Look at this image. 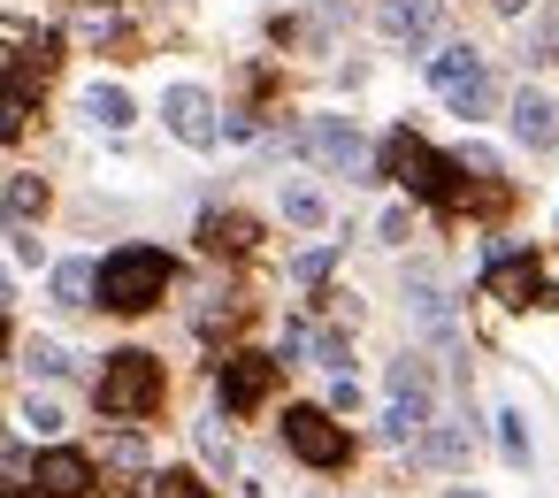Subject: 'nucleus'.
<instances>
[{
    "mask_svg": "<svg viewBox=\"0 0 559 498\" xmlns=\"http://www.w3.org/2000/svg\"><path fill=\"white\" fill-rule=\"evenodd\" d=\"M383 169H391L406 192L437 200V208H475V200H498V185H460V177H467V162L429 154L414 131H391V139H383Z\"/></svg>",
    "mask_w": 559,
    "mask_h": 498,
    "instance_id": "1",
    "label": "nucleus"
},
{
    "mask_svg": "<svg viewBox=\"0 0 559 498\" xmlns=\"http://www.w3.org/2000/svg\"><path fill=\"white\" fill-rule=\"evenodd\" d=\"M162 292H169V253L123 246V253L100 261V307H116V315H146Z\"/></svg>",
    "mask_w": 559,
    "mask_h": 498,
    "instance_id": "2",
    "label": "nucleus"
},
{
    "mask_svg": "<svg viewBox=\"0 0 559 498\" xmlns=\"http://www.w3.org/2000/svg\"><path fill=\"white\" fill-rule=\"evenodd\" d=\"M154 399H162V360H154V353H116V360L100 368V414L131 422V414H146Z\"/></svg>",
    "mask_w": 559,
    "mask_h": 498,
    "instance_id": "3",
    "label": "nucleus"
},
{
    "mask_svg": "<svg viewBox=\"0 0 559 498\" xmlns=\"http://www.w3.org/2000/svg\"><path fill=\"white\" fill-rule=\"evenodd\" d=\"M429 85L452 100V116H483L490 108V78H483V55L475 47H444V55H429Z\"/></svg>",
    "mask_w": 559,
    "mask_h": 498,
    "instance_id": "4",
    "label": "nucleus"
},
{
    "mask_svg": "<svg viewBox=\"0 0 559 498\" xmlns=\"http://www.w3.org/2000/svg\"><path fill=\"white\" fill-rule=\"evenodd\" d=\"M284 444H292L307 467H345V452H353L345 429H337L322 406H292V414H284Z\"/></svg>",
    "mask_w": 559,
    "mask_h": 498,
    "instance_id": "5",
    "label": "nucleus"
},
{
    "mask_svg": "<svg viewBox=\"0 0 559 498\" xmlns=\"http://www.w3.org/2000/svg\"><path fill=\"white\" fill-rule=\"evenodd\" d=\"M299 154H314V162L337 169V177H353V169L368 162V146H360V131H353L345 116H314V123L299 131Z\"/></svg>",
    "mask_w": 559,
    "mask_h": 498,
    "instance_id": "6",
    "label": "nucleus"
},
{
    "mask_svg": "<svg viewBox=\"0 0 559 498\" xmlns=\"http://www.w3.org/2000/svg\"><path fill=\"white\" fill-rule=\"evenodd\" d=\"M162 116H169V131H177L185 146H215V139H223L215 100H207L200 85H169V93H162Z\"/></svg>",
    "mask_w": 559,
    "mask_h": 498,
    "instance_id": "7",
    "label": "nucleus"
},
{
    "mask_svg": "<svg viewBox=\"0 0 559 498\" xmlns=\"http://www.w3.org/2000/svg\"><path fill=\"white\" fill-rule=\"evenodd\" d=\"M269 383H276V360H269V353H230V360H223V376H215L223 406H238V414H246V406H261V399H269Z\"/></svg>",
    "mask_w": 559,
    "mask_h": 498,
    "instance_id": "8",
    "label": "nucleus"
},
{
    "mask_svg": "<svg viewBox=\"0 0 559 498\" xmlns=\"http://www.w3.org/2000/svg\"><path fill=\"white\" fill-rule=\"evenodd\" d=\"M490 299L498 307H528V299H544V269H536V253H490Z\"/></svg>",
    "mask_w": 559,
    "mask_h": 498,
    "instance_id": "9",
    "label": "nucleus"
},
{
    "mask_svg": "<svg viewBox=\"0 0 559 498\" xmlns=\"http://www.w3.org/2000/svg\"><path fill=\"white\" fill-rule=\"evenodd\" d=\"M32 483H39L47 498H85V490H93V460H85V452H70V444H55V452H39Z\"/></svg>",
    "mask_w": 559,
    "mask_h": 498,
    "instance_id": "10",
    "label": "nucleus"
},
{
    "mask_svg": "<svg viewBox=\"0 0 559 498\" xmlns=\"http://www.w3.org/2000/svg\"><path fill=\"white\" fill-rule=\"evenodd\" d=\"M383 32L406 39V47H421V39L444 32V9H437V0H383Z\"/></svg>",
    "mask_w": 559,
    "mask_h": 498,
    "instance_id": "11",
    "label": "nucleus"
},
{
    "mask_svg": "<svg viewBox=\"0 0 559 498\" xmlns=\"http://www.w3.org/2000/svg\"><path fill=\"white\" fill-rule=\"evenodd\" d=\"M513 139L521 146H559V100L551 93H521L513 100Z\"/></svg>",
    "mask_w": 559,
    "mask_h": 498,
    "instance_id": "12",
    "label": "nucleus"
},
{
    "mask_svg": "<svg viewBox=\"0 0 559 498\" xmlns=\"http://www.w3.org/2000/svg\"><path fill=\"white\" fill-rule=\"evenodd\" d=\"M253 238H261L253 215H230V208H215V215L200 223V246H207V253H253Z\"/></svg>",
    "mask_w": 559,
    "mask_h": 498,
    "instance_id": "13",
    "label": "nucleus"
},
{
    "mask_svg": "<svg viewBox=\"0 0 559 498\" xmlns=\"http://www.w3.org/2000/svg\"><path fill=\"white\" fill-rule=\"evenodd\" d=\"M467 444H475L467 422H437V429H421V467H460Z\"/></svg>",
    "mask_w": 559,
    "mask_h": 498,
    "instance_id": "14",
    "label": "nucleus"
},
{
    "mask_svg": "<svg viewBox=\"0 0 559 498\" xmlns=\"http://www.w3.org/2000/svg\"><path fill=\"white\" fill-rule=\"evenodd\" d=\"M93 292H100V269L93 261H62L55 269V307H93Z\"/></svg>",
    "mask_w": 559,
    "mask_h": 498,
    "instance_id": "15",
    "label": "nucleus"
},
{
    "mask_svg": "<svg viewBox=\"0 0 559 498\" xmlns=\"http://www.w3.org/2000/svg\"><path fill=\"white\" fill-rule=\"evenodd\" d=\"M0 215H9V223L47 215V177H9V192H0Z\"/></svg>",
    "mask_w": 559,
    "mask_h": 498,
    "instance_id": "16",
    "label": "nucleus"
},
{
    "mask_svg": "<svg viewBox=\"0 0 559 498\" xmlns=\"http://www.w3.org/2000/svg\"><path fill=\"white\" fill-rule=\"evenodd\" d=\"M85 116H93L100 131H123V123H131V93H123V85H93V93H85Z\"/></svg>",
    "mask_w": 559,
    "mask_h": 498,
    "instance_id": "17",
    "label": "nucleus"
},
{
    "mask_svg": "<svg viewBox=\"0 0 559 498\" xmlns=\"http://www.w3.org/2000/svg\"><path fill=\"white\" fill-rule=\"evenodd\" d=\"M24 368H32V376H70V353H62L55 337H24Z\"/></svg>",
    "mask_w": 559,
    "mask_h": 498,
    "instance_id": "18",
    "label": "nucleus"
},
{
    "mask_svg": "<svg viewBox=\"0 0 559 498\" xmlns=\"http://www.w3.org/2000/svg\"><path fill=\"white\" fill-rule=\"evenodd\" d=\"M284 215H292L299 230H322V215H330V208H322V192H307V185H292V192H284Z\"/></svg>",
    "mask_w": 559,
    "mask_h": 498,
    "instance_id": "19",
    "label": "nucleus"
},
{
    "mask_svg": "<svg viewBox=\"0 0 559 498\" xmlns=\"http://www.w3.org/2000/svg\"><path fill=\"white\" fill-rule=\"evenodd\" d=\"M498 444H506L513 467H528V422H521V414H498Z\"/></svg>",
    "mask_w": 559,
    "mask_h": 498,
    "instance_id": "20",
    "label": "nucleus"
},
{
    "mask_svg": "<svg viewBox=\"0 0 559 498\" xmlns=\"http://www.w3.org/2000/svg\"><path fill=\"white\" fill-rule=\"evenodd\" d=\"M24 429H32V437H55V429H62V406H55V399H24Z\"/></svg>",
    "mask_w": 559,
    "mask_h": 498,
    "instance_id": "21",
    "label": "nucleus"
},
{
    "mask_svg": "<svg viewBox=\"0 0 559 498\" xmlns=\"http://www.w3.org/2000/svg\"><path fill=\"white\" fill-rule=\"evenodd\" d=\"M292 276H299V284H322V276H330V246H314V253H299V261H292Z\"/></svg>",
    "mask_w": 559,
    "mask_h": 498,
    "instance_id": "22",
    "label": "nucleus"
},
{
    "mask_svg": "<svg viewBox=\"0 0 559 498\" xmlns=\"http://www.w3.org/2000/svg\"><path fill=\"white\" fill-rule=\"evenodd\" d=\"M200 452H207V460H215V467H230V437H223V429H215V422H200Z\"/></svg>",
    "mask_w": 559,
    "mask_h": 498,
    "instance_id": "23",
    "label": "nucleus"
},
{
    "mask_svg": "<svg viewBox=\"0 0 559 498\" xmlns=\"http://www.w3.org/2000/svg\"><path fill=\"white\" fill-rule=\"evenodd\" d=\"M108 460H116V467H139V460H146V444L123 429V437H108Z\"/></svg>",
    "mask_w": 559,
    "mask_h": 498,
    "instance_id": "24",
    "label": "nucleus"
},
{
    "mask_svg": "<svg viewBox=\"0 0 559 498\" xmlns=\"http://www.w3.org/2000/svg\"><path fill=\"white\" fill-rule=\"evenodd\" d=\"M154 498H207L192 475H154Z\"/></svg>",
    "mask_w": 559,
    "mask_h": 498,
    "instance_id": "25",
    "label": "nucleus"
},
{
    "mask_svg": "<svg viewBox=\"0 0 559 498\" xmlns=\"http://www.w3.org/2000/svg\"><path fill=\"white\" fill-rule=\"evenodd\" d=\"M406 230H414V223H406V208H391V215H383V246H406Z\"/></svg>",
    "mask_w": 559,
    "mask_h": 498,
    "instance_id": "26",
    "label": "nucleus"
},
{
    "mask_svg": "<svg viewBox=\"0 0 559 498\" xmlns=\"http://www.w3.org/2000/svg\"><path fill=\"white\" fill-rule=\"evenodd\" d=\"M498 9H506V16H521V9H528V0H498Z\"/></svg>",
    "mask_w": 559,
    "mask_h": 498,
    "instance_id": "27",
    "label": "nucleus"
},
{
    "mask_svg": "<svg viewBox=\"0 0 559 498\" xmlns=\"http://www.w3.org/2000/svg\"><path fill=\"white\" fill-rule=\"evenodd\" d=\"M444 498H483V490H444Z\"/></svg>",
    "mask_w": 559,
    "mask_h": 498,
    "instance_id": "28",
    "label": "nucleus"
},
{
    "mask_svg": "<svg viewBox=\"0 0 559 498\" xmlns=\"http://www.w3.org/2000/svg\"><path fill=\"white\" fill-rule=\"evenodd\" d=\"M0 307H9V276H0Z\"/></svg>",
    "mask_w": 559,
    "mask_h": 498,
    "instance_id": "29",
    "label": "nucleus"
}]
</instances>
